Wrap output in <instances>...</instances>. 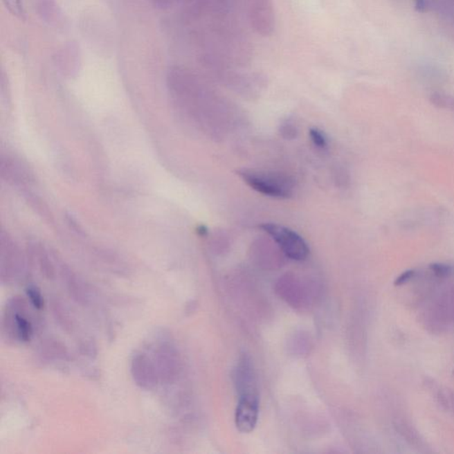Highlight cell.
<instances>
[{
	"instance_id": "obj_1",
	"label": "cell",
	"mask_w": 454,
	"mask_h": 454,
	"mask_svg": "<svg viewBox=\"0 0 454 454\" xmlns=\"http://www.w3.org/2000/svg\"><path fill=\"white\" fill-rule=\"evenodd\" d=\"M238 175L248 187L266 197L288 199L294 194V179L284 173L244 169Z\"/></svg>"
},
{
	"instance_id": "obj_2",
	"label": "cell",
	"mask_w": 454,
	"mask_h": 454,
	"mask_svg": "<svg viewBox=\"0 0 454 454\" xmlns=\"http://www.w3.org/2000/svg\"><path fill=\"white\" fill-rule=\"evenodd\" d=\"M260 228L271 236L286 257L295 261H305L310 255V248L305 239L294 230L279 224L266 223Z\"/></svg>"
},
{
	"instance_id": "obj_3",
	"label": "cell",
	"mask_w": 454,
	"mask_h": 454,
	"mask_svg": "<svg viewBox=\"0 0 454 454\" xmlns=\"http://www.w3.org/2000/svg\"><path fill=\"white\" fill-rule=\"evenodd\" d=\"M248 21L255 33L270 37L275 30L276 17L273 0H244Z\"/></svg>"
},
{
	"instance_id": "obj_4",
	"label": "cell",
	"mask_w": 454,
	"mask_h": 454,
	"mask_svg": "<svg viewBox=\"0 0 454 454\" xmlns=\"http://www.w3.org/2000/svg\"><path fill=\"white\" fill-rule=\"evenodd\" d=\"M421 323L424 329L432 335H443L453 329L446 293L443 292L437 296L424 309L421 315Z\"/></svg>"
},
{
	"instance_id": "obj_5",
	"label": "cell",
	"mask_w": 454,
	"mask_h": 454,
	"mask_svg": "<svg viewBox=\"0 0 454 454\" xmlns=\"http://www.w3.org/2000/svg\"><path fill=\"white\" fill-rule=\"evenodd\" d=\"M260 416V396L239 397L235 411V426L242 433L255 430Z\"/></svg>"
},
{
	"instance_id": "obj_6",
	"label": "cell",
	"mask_w": 454,
	"mask_h": 454,
	"mask_svg": "<svg viewBox=\"0 0 454 454\" xmlns=\"http://www.w3.org/2000/svg\"><path fill=\"white\" fill-rule=\"evenodd\" d=\"M131 374L137 385L145 390H152L158 381L156 365L144 353L136 354L131 361Z\"/></svg>"
},
{
	"instance_id": "obj_7",
	"label": "cell",
	"mask_w": 454,
	"mask_h": 454,
	"mask_svg": "<svg viewBox=\"0 0 454 454\" xmlns=\"http://www.w3.org/2000/svg\"><path fill=\"white\" fill-rule=\"evenodd\" d=\"M394 430L411 448L422 453H431L430 447L426 442L420 432L403 416H396L392 421Z\"/></svg>"
},
{
	"instance_id": "obj_8",
	"label": "cell",
	"mask_w": 454,
	"mask_h": 454,
	"mask_svg": "<svg viewBox=\"0 0 454 454\" xmlns=\"http://www.w3.org/2000/svg\"><path fill=\"white\" fill-rule=\"evenodd\" d=\"M21 254L17 246L6 233H1V269L4 273H14L21 264Z\"/></svg>"
},
{
	"instance_id": "obj_9",
	"label": "cell",
	"mask_w": 454,
	"mask_h": 454,
	"mask_svg": "<svg viewBox=\"0 0 454 454\" xmlns=\"http://www.w3.org/2000/svg\"><path fill=\"white\" fill-rule=\"evenodd\" d=\"M1 173L6 181L14 185H25L30 181V175L20 162L12 158L3 157L1 161Z\"/></svg>"
},
{
	"instance_id": "obj_10",
	"label": "cell",
	"mask_w": 454,
	"mask_h": 454,
	"mask_svg": "<svg viewBox=\"0 0 454 454\" xmlns=\"http://www.w3.org/2000/svg\"><path fill=\"white\" fill-rule=\"evenodd\" d=\"M14 320L19 338L23 342H28L33 336V327L30 321L19 314H15Z\"/></svg>"
},
{
	"instance_id": "obj_11",
	"label": "cell",
	"mask_w": 454,
	"mask_h": 454,
	"mask_svg": "<svg viewBox=\"0 0 454 454\" xmlns=\"http://www.w3.org/2000/svg\"><path fill=\"white\" fill-rule=\"evenodd\" d=\"M430 102L438 109L454 111V96H453L443 93H433L430 96Z\"/></svg>"
},
{
	"instance_id": "obj_12",
	"label": "cell",
	"mask_w": 454,
	"mask_h": 454,
	"mask_svg": "<svg viewBox=\"0 0 454 454\" xmlns=\"http://www.w3.org/2000/svg\"><path fill=\"white\" fill-rule=\"evenodd\" d=\"M428 268H430L432 275L440 280L450 278L454 273L453 266L444 263H432Z\"/></svg>"
},
{
	"instance_id": "obj_13",
	"label": "cell",
	"mask_w": 454,
	"mask_h": 454,
	"mask_svg": "<svg viewBox=\"0 0 454 454\" xmlns=\"http://www.w3.org/2000/svg\"><path fill=\"white\" fill-rule=\"evenodd\" d=\"M6 9L11 12L14 17L20 19V20H25L24 2V0H3Z\"/></svg>"
},
{
	"instance_id": "obj_14",
	"label": "cell",
	"mask_w": 454,
	"mask_h": 454,
	"mask_svg": "<svg viewBox=\"0 0 454 454\" xmlns=\"http://www.w3.org/2000/svg\"><path fill=\"white\" fill-rule=\"evenodd\" d=\"M311 140L314 146L320 149H325L327 147V138L323 131L318 128H311L309 131Z\"/></svg>"
},
{
	"instance_id": "obj_15",
	"label": "cell",
	"mask_w": 454,
	"mask_h": 454,
	"mask_svg": "<svg viewBox=\"0 0 454 454\" xmlns=\"http://www.w3.org/2000/svg\"><path fill=\"white\" fill-rule=\"evenodd\" d=\"M27 295L33 307L37 309V310H42L44 307H45V301H44V298L42 294H41L40 290L36 288V287L31 286L27 289Z\"/></svg>"
},
{
	"instance_id": "obj_16",
	"label": "cell",
	"mask_w": 454,
	"mask_h": 454,
	"mask_svg": "<svg viewBox=\"0 0 454 454\" xmlns=\"http://www.w3.org/2000/svg\"><path fill=\"white\" fill-rule=\"evenodd\" d=\"M417 275V271L415 269H409L405 271L401 274H399L397 277L395 282H394V286L395 287H402L406 285L409 282H411L412 280L416 278Z\"/></svg>"
},
{
	"instance_id": "obj_17",
	"label": "cell",
	"mask_w": 454,
	"mask_h": 454,
	"mask_svg": "<svg viewBox=\"0 0 454 454\" xmlns=\"http://www.w3.org/2000/svg\"><path fill=\"white\" fill-rule=\"evenodd\" d=\"M444 293H446L447 307H448L451 324H452V327L453 329H454V287L453 288H451L450 289L446 290V291H444Z\"/></svg>"
},
{
	"instance_id": "obj_18",
	"label": "cell",
	"mask_w": 454,
	"mask_h": 454,
	"mask_svg": "<svg viewBox=\"0 0 454 454\" xmlns=\"http://www.w3.org/2000/svg\"><path fill=\"white\" fill-rule=\"evenodd\" d=\"M280 132H282L284 138H294L296 136V134H298V130H296L294 124L288 121L285 124H283L282 129H280Z\"/></svg>"
},
{
	"instance_id": "obj_19",
	"label": "cell",
	"mask_w": 454,
	"mask_h": 454,
	"mask_svg": "<svg viewBox=\"0 0 454 454\" xmlns=\"http://www.w3.org/2000/svg\"><path fill=\"white\" fill-rule=\"evenodd\" d=\"M415 8L418 12H427L430 8V2L428 0H415Z\"/></svg>"
},
{
	"instance_id": "obj_20",
	"label": "cell",
	"mask_w": 454,
	"mask_h": 454,
	"mask_svg": "<svg viewBox=\"0 0 454 454\" xmlns=\"http://www.w3.org/2000/svg\"><path fill=\"white\" fill-rule=\"evenodd\" d=\"M449 411L453 412L454 416V390L450 389V406Z\"/></svg>"
},
{
	"instance_id": "obj_21",
	"label": "cell",
	"mask_w": 454,
	"mask_h": 454,
	"mask_svg": "<svg viewBox=\"0 0 454 454\" xmlns=\"http://www.w3.org/2000/svg\"><path fill=\"white\" fill-rule=\"evenodd\" d=\"M199 233H201V235H206L208 233V230L206 227L205 226H201L200 228H199Z\"/></svg>"
}]
</instances>
